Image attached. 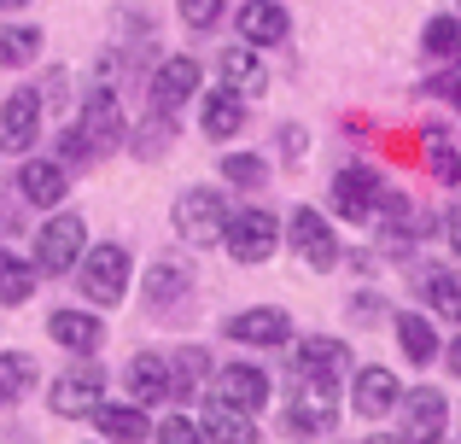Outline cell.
Returning <instances> with one entry per match:
<instances>
[{"mask_svg":"<svg viewBox=\"0 0 461 444\" xmlns=\"http://www.w3.org/2000/svg\"><path fill=\"white\" fill-rule=\"evenodd\" d=\"M129 275H135V263H129V251L123 246H88L82 251V263H77V286H82V298H94L100 310H112V304H123L129 298Z\"/></svg>","mask_w":461,"mask_h":444,"instance_id":"cell-1","label":"cell"},{"mask_svg":"<svg viewBox=\"0 0 461 444\" xmlns=\"http://www.w3.org/2000/svg\"><path fill=\"white\" fill-rule=\"evenodd\" d=\"M82 251H88V222H82L77 211H53V217L35 228V269L53 275V281L77 269Z\"/></svg>","mask_w":461,"mask_h":444,"instance_id":"cell-2","label":"cell"},{"mask_svg":"<svg viewBox=\"0 0 461 444\" xmlns=\"http://www.w3.org/2000/svg\"><path fill=\"white\" fill-rule=\"evenodd\" d=\"M222 246L234 263H269L275 246H281V217L263 205H246V211H228V228H222Z\"/></svg>","mask_w":461,"mask_h":444,"instance_id":"cell-3","label":"cell"},{"mask_svg":"<svg viewBox=\"0 0 461 444\" xmlns=\"http://www.w3.org/2000/svg\"><path fill=\"white\" fill-rule=\"evenodd\" d=\"M77 140L88 147V159H112L117 147H123V105H117V94L112 88H94L88 100H82V112H77Z\"/></svg>","mask_w":461,"mask_h":444,"instance_id":"cell-4","label":"cell"},{"mask_svg":"<svg viewBox=\"0 0 461 444\" xmlns=\"http://www.w3.org/2000/svg\"><path fill=\"white\" fill-rule=\"evenodd\" d=\"M228 228V199L216 194V187H187V194L176 199V234L187 240V246H216Z\"/></svg>","mask_w":461,"mask_h":444,"instance_id":"cell-5","label":"cell"},{"mask_svg":"<svg viewBox=\"0 0 461 444\" xmlns=\"http://www.w3.org/2000/svg\"><path fill=\"white\" fill-rule=\"evenodd\" d=\"M100 392H105V368L82 357L77 368L53 375V392H47V403H53V415H65V421H82V415L100 410Z\"/></svg>","mask_w":461,"mask_h":444,"instance_id":"cell-6","label":"cell"},{"mask_svg":"<svg viewBox=\"0 0 461 444\" xmlns=\"http://www.w3.org/2000/svg\"><path fill=\"white\" fill-rule=\"evenodd\" d=\"M339 386H315V380H298L293 403H286V433L293 439H327L339 427Z\"/></svg>","mask_w":461,"mask_h":444,"instance_id":"cell-7","label":"cell"},{"mask_svg":"<svg viewBox=\"0 0 461 444\" xmlns=\"http://www.w3.org/2000/svg\"><path fill=\"white\" fill-rule=\"evenodd\" d=\"M380 199H385V187H380V170H374V164H345V170L333 176V211L345 222L380 217Z\"/></svg>","mask_w":461,"mask_h":444,"instance_id":"cell-8","label":"cell"},{"mask_svg":"<svg viewBox=\"0 0 461 444\" xmlns=\"http://www.w3.org/2000/svg\"><path fill=\"white\" fill-rule=\"evenodd\" d=\"M397 410H403V439L409 444H444V433H450V398L432 392V386L403 392Z\"/></svg>","mask_w":461,"mask_h":444,"instance_id":"cell-9","label":"cell"},{"mask_svg":"<svg viewBox=\"0 0 461 444\" xmlns=\"http://www.w3.org/2000/svg\"><path fill=\"white\" fill-rule=\"evenodd\" d=\"M286 240H293V251L310 263V269H333L339 263V240H333V222L321 217L315 205H298L293 217H286Z\"/></svg>","mask_w":461,"mask_h":444,"instance_id":"cell-10","label":"cell"},{"mask_svg":"<svg viewBox=\"0 0 461 444\" xmlns=\"http://www.w3.org/2000/svg\"><path fill=\"white\" fill-rule=\"evenodd\" d=\"M199 82H204V65H199V59H193V53H169L164 65L152 70V88L147 94H152L158 112H176V105H187L193 94H199Z\"/></svg>","mask_w":461,"mask_h":444,"instance_id":"cell-11","label":"cell"},{"mask_svg":"<svg viewBox=\"0 0 461 444\" xmlns=\"http://www.w3.org/2000/svg\"><path fill=\"white\" fill-rule=\"evenodd\" d=\"M41 135V94L18 88L0 100V152H30Z\"/></svg>","mask_w":461,"mask_h":444,"instance_id":"cell-12","label":"cell"},{"mask_svg":"<svg viewBox=\"0 0 461 444\" xmlns=\"http://www.w3.org/2000/svg\"><path fill=\"white\" fill-rule=\"evenodd\" d=\"M222 333L234 345H263V351H269V345H286V340H293V316H286V310H275V304L234 310V316L222 322Z\"/></svg>","mask_w":461,"mask_h":444,"instance_id":"cell-13","label":"cell"},{"mask_svg":"<svg viewBox=\"0 0 461 444\" xmlns=\"http://www.w3.org/2000/svg\"><path fill=\"white\" fill-rule=\"evenodd\" d=\"M293 363H298V380H315V386H339V380L350 375V351H345L339 340H327V333L298 340Z\"/></svg>","mask_w":461,"mask_h":444,"instance_id":"cell-14","label":"cell"},{"mask_svg":"<svg viewBox=\"0 0 461 444\" xmlns=\"http://www.w3.org/2000/svg\"><path fill=\"white\" fill-rule=\"evenodd\" d=\"M211 398H222V403H234V410L258 415L263 403H269V375H263L258 363H228V368H216Z\"/></svg>","mask_w":461,"mask_h":444,"instance_id":"cell-15","label":"cell"},{"mask_svg":"<svg viewBox=\"0 0 461 444\" xmlns=\"http://www.w3.org/2000/svg\"><path fill=\"white\" fill-rule=\"evenodd\" d=\"M47 340L65 345L70 357H100V345H105V322H100V316H88V310H53V316H47Z\"/></svg>","mask_w":461,"mask_h":444,"instance_id":"cell-16","label":"cell"},{"mask_svg":"<svg viewBox=\"0 0 461 444\" xmlns=\"http://www.w3.org/2000/svg\"><path fill=\"white\" fill-rule=\"evenodd\" d=\"M123 380H129V398L135 403H164V398H176V380H169V357H158V351H135L129 357V368H123Z\"/></svg>","mask_w":461,"mask_h":444,"instance_id":"cell-17","label":"cell"},{"mask_svg":"<svg viewBox=\"0 0 461 444\" xmlns=\"http://www.w3.org/2000/svg\"><path fill=\"white\" fill-rule=\"evenodd\" d=\"M216 70H222V88H234L240 100H258V94L269 88V70H263V59H258L251 41H234L222 59H216Z\"/></svg>","mask_w":461,"mask_h":444,"instance_id":"cell-18","label":"cell"},{"mask_svg":"<svg viewBox=\"0 0 461 444\" xmlns=\"http://www.w3.org/2000/svg\"><path fill=\"white\" fill-rule=\"evenodd\" d=\"M397 398H403V386H397L392 368H357V386H350V403H357V415H368V421H380V415L397 410Z\"/></svg>","mask_w":461,"mask_h":444,"instance_id":"cell-19","label":"cell"},{"mask_svg":"<svg viewBox=\"0 0 461 444\" xmlns=\"http://www.w3.org/2000/svg\"><path fill=\"white\" fill-rule=\"evenodd\" d=\"M234 23H240V41H251V47H275V41H286V30H293V18H286L281 0H246Z\"/></svg>","mask_w":461,"mask_h":444,"instance_id":"cell-20","label":"cell"},{"mask_svg":"<svg viewBox=\"0 0 461 444\" xmlns=\"http://www.w3.org/2000/svg\"><path fill=\"white\" fill-rule=\"evenodd\" d=\"M18 187H23V199H30V205H65V187H70V170L65 164H53V159H30L18 170Z\"/></svg>","mask_w":461,"mask_h":444,"instance_id":"cell-21","label":"cell"},{"mask_svg":"<svg viewBox=\"0 0 461 444\" xmlns=\"http://www.w3.org/2000/svg\"><path fill=\"white\" fill-rule=\"evenodd\" d=\"M204 444H258V421H251L246 410H234V403L211 398L204 403Z\"/></svg>","mask_w":461,"mask_h":444,"instance_id":"cell-22","label":"cell"},{"mask_svg":"<svg viewBox=\"0 0 461 444\" xmlns=\"http://www.w3.org/2000/svg\"><path fill=\"white\" fill-rule=\"evenodd\" d=\"M199 129H204L211 140H234L240 129H246V100H240L234 88L204 94V105H199Z\"/></svg>","mask_w":461,"mask_h":444,"instance_id":"cell-23","label":"cell"},{"mask_svg":"<svg viewBox=\"0 0 461 444\" xmlns=\"http://www.w3.org/2000/svg\"><path fill=\"white\" fill-rule=\"evenodd\" d=\"M147 298L158 310H169L176 298H193V263L187 258H158L147 263Z\"/></svg>","mask_w":461,"mask_h":444,"instance_id":"cell-24","label":"cell"},{"mask_svg":"<svg viewBox=\"0 0 461 444\" xmlns=\"http://www.w3.org/2000/svg\"><path fill=\"white\" fill-rule=\"evenodd\" d=\"M94 427L117 444H147L152 427H147V403H100L94 410Z\"/></svg>","mask_w":461,"mask_h":444,"instance_id":"cell-25","label":"cell"},{"mask_svg":"<svg viewBox=\"0 0 461 444\" xmlns=\"http://www.w3.org/2000/svg\"><path fill=\"white\" fill-rule=\"evenodd\" d=\"M35 281H41V269H35V258H18V251H0V310H18L35 298Z\"/></svg>","mask_w":461,"mask_h":444,"instance_id":"cell-26","label":"cell"},{"mask_svg":"<svg viewBox=\"0 0 461 444\" xmlns=\"http://www.w3.org/2000/svg\"><path fill=\"white\" fill-rule=\"evenodd\" d=\"M397 345H403V357H409V363H420V368L438 357V333H432V322L415 316V310L397 316Z\"/></svg>","mask_w":461,"mask_h":444,"instance_id":"cell-27","label":"cell"},{"mask_svg":"<svg viewBox=\"0 0 461 444\" xmlns=\"http://www.w3.org/2000/svg\"><path fill=\"white\" fill-rule=\"evenodd\" d=\"M35 380H41L35 357H23V351H0V403H18L23 392H35Z\"/></svg>","mask_w":461,"mask_h":444,"instance_id":"cell-28","label":"cell"},{"mask_svg":"<svg viewBox=\"0 0 461 444\" xmlns=\"http://www.w3.org/2000/svg\"><path fill=\"white\" fill-rule=\"evenodd\" d=\"M35 53H41V30H35V23H12V30H0V70L35 65Z\"/></svg>","mask_w":461,"mask_h":444,"instance_id":"cell-29","label":"cell"},{"mask_svg":"<svg viewBox=\"0 0 461 444\" xmlns=\"http://www.w3.org/2000/svg\"><path fill=\"white\" fill-rule=\"evenodd\" d=\"M204 375H211V357H204L199 345H181V351L169 357V380H176V398H193Z\"/></svg>","mask_w":461,"mask_h":444,"instance_id":"cell-30","label":"cell"},{"mask_svg":"<svg viewBox=\"0 0 461 444\" xmlns=\"http://www.w3.org/2000/svg\"><path fill=\"white\" fill-rule=\"evenodd\" d=\"M222 176H228V187H246V194H258V187L269 182V164H263L258 152H228V159H222Z\"/></svg>","mask_w":461,"mask_h":444,"instance_id":"cell-31","label":"cell"},{"mask_svg":"<svg viewBox=\"0 0 461 444\" xmlns=\"http://www.w3.org/2000/svg\"><path fill=\"white\" fill-rule=\"evenodd\" d=\"M427 298H432V310H438V316L461 322V269H438V275H427Z\"/></svg>","mask_w":461,"mask_h":444,"instance_id":"cell-32","label":"cell"},{"mask_svg":"<svg viewBox=\"0 0 461 444\" xmlns=\"http://www.w3.org/2000/svg\"><path fill=\"white\" fill-rule=\"evenodd\" d=\"M169 140H176V123H169V112H152V123L135 129V152H140V159H164Z\"/></svg>","mask_w":461,"mask_h":444,"instance_id":"cell-33","label":"cell"},{"mask_svg":"<svg viewBox=\"0 0 461 444\" xmlns=\"http://www.w3.org/2000/svg\"><path fill=\"white\" fill-rule=\"evenodd\" d=\"M427 170H432V182H444V187L461 182V152L444 135H427Z\"/></svg>","mask_w":461,"mask_h":444,"instance_id":"cell-34","label":"cell"},{"mask_svg":"<svg viewBox=\"0 0 461 444\" xmlns=\"http://www.w3.org/2000/svg\"><path fill=\"white\" fill-rule=\"evenodd\" d=\"M420 47H427L432 59H461V18H432L427 35H420Z\"/></svg>","mask_w":461,"mask_h":444,"instance_id":"cell-35","label":"cell"},{"mask_svg":"<svg viewBox=\"0 0 461 444\" xmlns=\"http://www.w3.org/2000/svg\"><path fill=\"white\" fill-rule=\"evenodd\" d=\"M158 444H204V427L193 421V415H169V421H158Z\"/></svg>","mask_w":461,"mask_h":444,"instance_id":"cell-36","label":"cell"},{"mask_svg":"<svg viewBox=\"0 0 461 444\" xmlns=\"http://www.w3.org/2000/svg\"><path fill=\"white\" fill-rule=\"evenodd\" d=\"M176 12H181L187 30H211V23L222 18V0H176Z\"/></svg>","mask_w":461,"mask_h":444,"instance_id":"cell-37","label":"cell"},{"mask_svg":"<svg viewBox=\"0 0 461 444\" xmlns=\"http://www.w3.org/2000/svg\"><path fill=\"white\" fill-rule=\"evenodd\" d=\"M59 164H65V170H82V164H94L88 147L77 140V129H65V135H59Z\"/></svg>","mask_w":461,"mask_h":444,"instance_id":"cell-38","label":"cell"},{"mask_svg":"<svg viewBox=\"0 0 461 444\" xmlns=\"http://www.w3.org/2000/svg\"><path fill=\"white\" fill-rule=\"evenodd\" d=\"M304 147H310V140H304V129H281V152H293V159H304Z\"/></svg>","mask_w":461,"mask_h":444,"instance_id":"cell-39","label":"cell"},{"mask_svg":"<svg viewBox=\"0 0 461 444\" xmlns=\"http://www.w3.org/2000/svg\"><path fill=\"white\" fill-rule=\"evenodd\" d=\"M374 316H380V304H374V293H362L357 304H350V322H374Z\"/></svg>","mask_w":461,"mask_h":444,"instance_id":"cell-40","label":"cell"},{"mask_svg":"<svg viewBox=\"0 0 461 444\" xmlns=\"http://www.w3.org/2000/svg\"><path fill=\"white\" fill-rule=\"evenodd\" d=\"M444 240H450V251H461V205L444 217Z\"/></svg>","mask_w":461,"mask_h":444,"instance_id":"cell-41","label":"cell"},{"mask_svg":"<svg viewBox=\"0 0 461 444\" xmlns=\"http://www.w3.org/2000/svg\"><path fill=\"white\" fill-rule=\"evenodd\" d=\"M438 94H450V105L461 112V77H438Z\"/></svg>","mask_w":461,"mask_h":444,"instance_id":"cell-42","label":"cell"},{"mask_svg":"<svg viewBox=\"0 0 461 444\" xmlns=\"http://www.w3.org/2000/svg\"><path fill=\"white\" fill-rule=\"evenodd\" d=\"M450 375H461V333L450 340Z\"/></svg>","mask_w":461,"mask_h":444,"instance_id":"cell-43","label":"cell"},{"mask_svg":"<svg viewBox=\"0 0 461 444\" xmlns=\"http://www.w3.org/2000/svg\"><path fill=\"white\" fill-rule=\"evenodd\" d=\"M362 444H409V439H392V433H374V439H362Z\"/></svg>","mask_w":461,"mask_h":444,"instance_id":"cell-44","label":"cell"},{"mask_svg":"<svg viewBox=\"0 0 461 444\" xmlns=\"http://www.w3.org/2000/svg\"><path fill=\"white\" fill-rule=\"evenodd\" d=\"M18 6H30V0H0V12H18Z\"/></svg>","mask_w":461,"mask_h":444,"instance_id":"cell-45","label":"cell"}]
</instances>
